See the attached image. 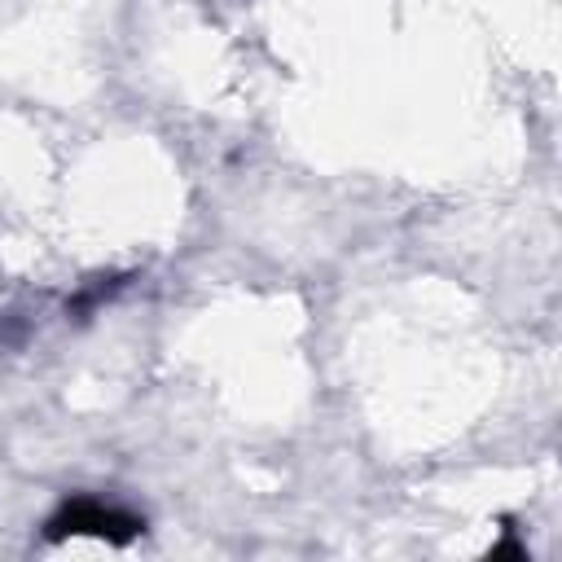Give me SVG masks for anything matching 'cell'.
I'll list each match as a JSON object with an SVG mask.
<instances>
[{
    "label": "cell",
    "instance_id": "1",
    "mask_svg": "<svg viewBox=\"0 0 562 562\" xmlns=\"http://www.w3.org/2000/svg\"><path fill=\"white\" fill-rule=\"evenodd\" d=\"M140 531H145V518H136V514H127V509H119V505H101V501H92V496L66 501V505L48 518V527H44L48 540L97 536V540H110V544H127V540H136Z\"/></svg>",
    "mask_w": 562,
    "mask_h": 562
}]
</instances>
